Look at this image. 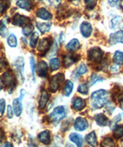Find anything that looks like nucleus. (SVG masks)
<instances>
[{
  "instance_id": "1",
  "label": "nucleus",
  "mask_w": 123,
  "mask_h": 147,
  "mask_svg": "<svg viewBox=\"0 0 123 147\" xmlns=\"http://www.w3.org/2000/svg\"><path fill=\"white\" fill-rule=\"evenodd\" d=\"M91 100L94 109H101L108 104V92L106 90H98L91 94Z\"/></svg>"
},
{
  "instance_id": "2",
  "label": "nucleus",
  "mask_w": 123,
  "mask_h": 147,
  "mask_svg": "<svg viewBox=\"0 0 123 147\" xmlns=\"http://www.w3.org/2000/svg\"><path fill=\"white\" fill-rule=\"evenodd\" d=\"M65 80V75L63 74H57L51 78L49 83V91L55 93L58 91L60 85Z\"/></svg>"
},
{
  "instance_id": "3",
  "label": "nucleus",
  "mask_w": 123,
  "mask_h": 147,
  "mask_svg": "<svg viewBox=\"0 0 123 147\" xmlns=\"http://www.w3.org/2000/svg\"><path fill=\"white\" fill-rule=\"evenodd\" d=\"M66 115V112L64 106L56 107L49 115V119L53 122H59Z\"/></svg>"
},
{
  "instance_id": "4",
  "label": "nucleus",
  "mask_w": 123,
  "mask_h": 147,
  "mask_svg": "<svg viewBox=\"0 0 123 147\" xmlns=\"http://www.w3.org/2000/svg\"><path fill=\"white\" fill-rule=\"evenodd\" d=\"M103 53L98 47H94L88 51V61L92 62H100L102 59Z\"/></svg>"
},
{
  "instance_id": "5",
  "label": "nucleus",
  "mask_w": 123,
  "mask_h": 147,
  "mask_svg": "<svg viewBox=\"0 0 123 147\" xmlns=\"http://www.w3.org/2000/svg\"><path fill=\"white\" fill-rule=\"evenodd\" d=\"M3 81L5 85L9 88H13L15 86V76L13 71H6L3 74Z\"/></svg>"
},
{
  "instance_id": "6",
  "label": "nucleus",
  "mask_w": 123,
  "mask_h": 147,
  "mask_svg": "<svg viewBox=\"0 0 123 147\" xmlns=\"http://www.w3.org/2000/svg\"><path fill=\"white\" fill-rule=\"evenodd\" d=\"M88 127V123L87 120L84 118L78 117L75 120L74 122V128L76 131L78 132H82L84 130H86Z\"/></svg>"
},
{
  "instance_id": "7",
  "label": "nucleus",
  "mask_w": 123,
  "mask_h": 147,
  "mask_svg": "<svg viewBox=\"0 0 123 147\" xmlns=\"http://www.w3.org/2000/svg\"><path fill=\"white\" fill-rule=\"evenodd\" d=\"M30 22V20L25 16L19 15V14H16V15L13 17V24L14 26H24L29 24Z\"/></svg>"
},
{
  "instance_id": "8",
  "label": "nucleus",
  "mask_w": 123,
  "mask_h": 147,
  "mask_svg": "<svg viewBox=\"0 0 123 147\" xmlns=\"http://www.w3.org/2000/svg\"><path fill=\"white\" fill-rule=\"evenodd\" d=\"M24 66H25V61L23 57H19L13 63V67H15V70L18 71L19 74L20 75L23 79V71H24Z\"/></svg>"
},
{
  "instance_id": "9",
  "label": "nucleus",
  "mask_w": 123,
  "mask_h": 147,
  "mask_svg": "<svg viewBox=\"0 0 123 147\" xmlns=\"http://www.w3.org/2000/svg\"><path fill=\"white\" fill-rule=\"evenodd\" d=\"M51 47V41L49 38L42 39L38 46V51L40 53H45Z\"/></svg>"
},
{
  "instance_id": "10",
  "label": "nucleus",
  "mask_w": 123,
  "mask_h": 147,
  "mask_svg": "<svg viewBox=\"0 0 123 147\" xmlns=\"http://www.w3.org/2000/svg\"><path fill=\"white\" fill-rule=\"evenodd\" d=\"M123 43V32L118 31L112 33L109 36V43L111 45H116V43Z\"/></svg>"
},
{
  "instance_id": "11",
  "label": "nucleus",
  "mask_w": 123,
  "mask_h": 147,
  "mask_svg": "<svg viewBox=\"0 0 123 147\" xmlns=\"http://www.w3.org/2000/svg\"><path fill=\"white\" fill-rule=\"evenodd\" d=\"M80 31L82 35L86 37V38H88L92 34V25L90 24V23L88 22H83L80 26Z\"/></svg>"
},
{
  "instance_id": "12",
  "label": "nucleus",
  "mask_w": 123,
  "mask_h": 147,
  "mask_svg": "<svg viewBox=\"0 0 123 147\" xmlns=\"http://www.w3.org/2000/svg\"><path fill=\"white\" fill-rule=\"evenodd\" d=\"M38 140L39 142L45 145H49L51 143V135L50 132L49 130H45L41 132L38 135Z\"/></svg>"
},
{
  "instance_id": "13",
  "label": "nucleus",
  "mask_w": 123,
  "mask_h": 147,
  "mask_svg": "<svg viewBox=\"0 0 123 147\" xmlns=\"http://www.w3.org/2000/svg\"><path fill=\"white\" fill-rule=\"evenodd\" d=\"M48 65L45 61H40L38 64L37 74L41 78H45L48 74Z\"/></svg>"
},
{
  "instance_id": "14",
  "label": "nucleus",
  "mask_w": 123,
  "mask_h": 147,
  "mask_svg": "<svg viewBox=\"0 0 123 147\" xmlns=\"http://www.w3.org/2000/svg\"><path fill=\"white\" fill-rule=\"evenodd\" d=\"M22 101L19 98H15L13 100V112L17 117L20 116L22 112H23V105H22Z\"/></svg>"
},
{
  "instance_id": "15",
  "label": "nucleus",
  "mask_w": 123,
  "mask_h": 147,
  "mask_svg": "<svg viewBox=\"0 0 123 147\" xmlns=\"http://www.w3.org/2000/svg\"><path fill=\"white\" fill-rule=\"evenodd\" d=\"M36 16L39 19H42L43 20H50L53 18V16L45 8H39L36 12Z\"/></svg>"
},
{
  "instance_id": "16",
  "label": "nucleus",
  "mask_w": 123,
  "mask_h": 147,
  "mask_svg": "<svg viewBox=\"0 0 123 147\" xmlns=\"http://www.w3.org/2000/svg\"><path fill=\"white\" fill-rule=\"evenodd\" d=\"M80 47L81 45L79 41L77 39H72L67 43V45L65 46V48L69 52H75L80 48Z\"/></svg>"
},
{
  "instance_id": "17",
  "label": "nucleus",
  "mask_w": 123,
  "mask_h": 147,
  "mask_svg": "<svg viewBox=\"0 0 123 147\" xmlns=\"http://www.w3.org/2000/svg\"><path fill=\"white\" fill-rule=\"evenodd\" d=\"M86 106V102L85 100H83L81 98H76L72 102V108L75 111L79 112L82 111L84 108Z\"/></svg>"
},
{
  "instance_id": "18",
  "label": "nucleus",
  "mask_w": 123,
  "mask_h": 147,
  "mask_svg": "<svg viewBox=\"0 0 123 147\" xmlns=\"http://www.w3.org/2000/svg\"><path fill=\"white\" fill-rule=\"evenodd\" d=\"M49 95L48 92L45 90H43L42 92H41L40 98H39V107L40 109H44L47 105V102L49 101Z\"/></svg>"
},
{
  "instance_id": "19",
  "label": "nucleus",
  "mask_w": 123,
  "mask_h": 147,
  "mask_svg": "<svg viewBox=\"0 0 123 147\" xmlns=\"http://www.w3.org/2000/svg\"><path fill=\"white\" fill-rule=\"evenodd\" d=\"M69 140L72 142H74L77 146H82L84 142L83 137L81 135L75 133V132H72L69 135Z\"/></svg>"
},
{
  "instance_id": "20",
  "label": "nucleus",
  "mask_w": 123,
  "mask_h": 147,
  "mask_svg": "<svg viewBox=\"0 0 123 147\" xmlns=\"http://www.w3.org/2000/svg\"><path fill=\"white\" fill-rule=\"evenodd\" d=\"M95 120L97 125L99 126H106L108 125V119L102 113L96 115Z\"/></svg>"
},
{
  "instance_id": "21",
  "label": "nucleus",
  "mask_w": 123,
  "mask_h": 147,
  "mask_svg": "<svg viewBox=\"0 0 123 147\" xmlns=\"http://www.w3.org/2000/svg\"><path fill=\"white\" fill-rule=\"evenodd\" d=\"M16 5L26 11H29L33 8L30 0H18L16 2Z\"/></svg>"
},
{
  "instance_id": "22",
  "label": "nucleus",
  "mask_w": 123,
  "mask_h": 147,
  "mask_svg": "<svg viewBox=\"0 0 123 147\" xmlns=\"http://www.w3.org/2000/svg\"><path fill=\"white\" fill-rule=\"evenodd\" d=\"M86 142H88V145H90L91 146H97V138H96V132L92 131L90 133H88L86 136Z\"/></svg>"
},
{
  "instance_id": "23",
  "label": "nucleus",
  "mask_w": 123,
  "mask_h": 147,
  "mask_svg": "<svg viewBox=\"0 0 123 147\" xmlns=\"http://www.w3.org/2000/svg\"><path fill=\"white\" fill-rule=\"evenodd\" d=\"M36 26L39 29V30L42 33H48L49 31L50 30L51 27H52V23H36Z\"/></svg>"
},
{
  "instance_id": "24",
  "label": "nucleus",
  "mask_w": 123,
  "mask_h": 147,
  "mask_svg": "<svg viewBox=\"0 0 123 147\" xmlns=\"http://www.w3.org/2000/svg\"><path fill=\"white\" fill-rule=\"evenodd\" d=\"M73 87H74V84L71 81H67L66 83L64 85V88H63V94L66 97L70 96V94H72L73 90Z\"/></svg>"
},
{
  "instance_id": "25",
  "label": "nucleus",
  "mask_w": 123,
  "mask_h": 147,
  "mask_svg": "<svg viewBox=\"0 0 123 147\" xmlns=\"http://www.w3.org/2000/svg\"><path fill=\"white\" fill-rule=\"evenodd\" d=\"M77 60H78V59L75 58V56L66 55V56L64 57V61H63V63H64V67H70L71 65H72L73 63H75Z\"/></svg>"
},
{
  "instance_id": "26",
  "label": "nucleus",
  "mask_w": 123,
  "mask_h": 147,
  "mask_svg": "<svg viewBox=\"0 0 123 147\" xmlns=\"http://www.w3.org/2000/svg\"><path fill=\"white\" fill-rule=\"evenodd\" d=\"M113 61L117 64H122L123 63V52L117 51L114 54L113 57Z\"/></svg>"
},
{
  "instance_id": "27",
  "label": "nucleus",
  "mask_w": 123,
  "mask_h": 147,
  "mask_svg": "<svg viewBox=\"0 0 123 147\" xmlns=\"http://www.w3.org/2000/svg\"><path fill=\"white\" fill-rule=\"evenodd\" d=\"M39 33H37V32H33V35L31 36L30 41H29L30 47L32 48H35V47H36V45L38 44V41H39Z\"/></svg>"
},
{
  "instance_id": "28",
  "label": "nucleus",
  "mask_w": 123,
  "mask_h": 147,
  "mask_svg": "<svg viewBox=\"0 0 123 147\" xmlns=\"http://www.w3.org/2000/svg\"><path fill=\"white\" fill-rule=\"evenodd\" d=\"M113 136L116 139H120L123 137V125L120 126H116L115 129H113Z\"/></svg>"
},
{
  "instance_id": "29",
  "label": "nucleus",
  "mask_w": 123,
  "mask_h": 147,
  "mask_svg": "<svg viewBox=\"0 0 123 147\" xmlns=\"http://www.w3.org/2000/svg\"><path fill=\"white\" fill-rule=\"evenodd\" d=\"M7 43L11 47H17V38H16L15 35L12 33L9 36L7 39Z\"/></svg>"
},
{
  "instance_id": "30",
  "label": "nucleus",
  "mask_w": 123,
  "mask_h": 147,
  "mask_svg": "<svg viewBox=\"0 0 123 147\" xmlns=\"http://www.w3.org/2000/svg\"><path fill=\"white\" fill-rule=\"evenodd\" d=\"M60 67V61L59 58H53L50 61V68L53 71H57Z\"/></svg>"
},
{
  "instance_id": "31",
  "label": "nucleus",
  "mask_w": 123,
  "mask_h": 147,
  "mask_svg": "<svg viewBox=\"0 0 123 147\" xmlns=\"http://www.w3.org/2000/svg\"><path fill=\"white\" fill-rule=\"evenodd\" d=\"M33 29H34V26H33V24L29 23V24L25 26L23 28V34L25 36H29L31 33H33Z\"/></svg>"
},
{
  "instance_id": "32",
  "label": "nucleus",
  "mask_w": 123,
  "mask_h": 147,
  "mask_svg": "<svg viewBox=\"0 0 123 147\" xmlns=\"http://www.w3.org/2000/svg\"><path fill=\"white\" fill-rule=\"evenodd\" d=\"M78 93H80L82 94H88V84L85 83V84H80L79 86L78 87V89H77Z\"/></svg>"
},
{
  "instance_id": "33",
  "label": "nucleus",
  "mask_w": 123,
  "mask_h": 147,
  "mask_svg": "<svg viewBox=\"0 0 123 147\" xmlns=\"http://www.w3.org/2000/svg\"><path fill=\"white\" fill-rule=\"evenodd\" d=\"M102 146L106 147H114L115 146V142H114L112 139L107 137V138L103 140V141L102 142Z\"/></svg>"
},
{
  "instance_id": "34",
  "label": "nucleus",
  "mask_w": 123,
  "mask_h": 147,
  "mask_svg": "<svg viewBox=\"0 0 123 147\" xmlns=\"http://www.w3.org/2000/svg\"><path fill=\"white\" fill-rule=\"evenodd\" d=\"M88 71V68H87V67L84 63H82V64H80V66L78 67V69H77V71H76V74H77V75L78 76H81V75H83V74H85Z\"/></svg>"
},
{
  "instance_id": "35",
  "label": "nucleus",
  "mask_w": 123,
  "mask_h": 147,
  "mask_svg": "<svg viewBox=\"0 0 123 147\" xmlns=\"http://www.w3.org/2000/svg\"><path fill=\"white\" fill-rule=\"evenodd\" d=\"M103 78H101L98 75H96V74H93L91 76V79H90V82H89V84H90V86H92L93 84H95L97 82H99V81H102Z\"/></svg>"
},
{
  "instance_id": "36",
  "label": "nucleus",
  "mask_w": 123,
  "mask_h": 147,
  "mask_svg": "<svg viewBox=\"0 0 123 147\" xmlns=\"http://www.w3.org/2000/svg\"><path fill=\"white\" fill-rule=\"evenodd\" d=\"M85 3L88 9H93L97 4V0H85Z\"/></svg>"
},
{
  "instance_id": "37",
  "label": "nucleus",
  "mask_w": 123,
  "mask_h": 147,
  "mask_svg": "<svg viewBox=\"0 0 123 147\" xmlns=\"http://www.w3.org/2000/svg\"><path fill=\"white\" fill-rule=\"evenodd\" d=\"M7 0H0V14H3L8 8Z\"/></svg>"
},
{
  "instance_id": "38",
  "label": "nucleus",
  "mask_w": 123,
  "mask_h": 147,
  "mask_svg": "<svg viewBox=\"0 0 123 147\" xmlns=\"http://www.w3.org/2000/svg\"><path fill=\"white\" fill-rule=\"evenodd\" d=\"M121 119H122V115H116L114 119L112 120V122H110V128L112 129H114V127L116 126V125H117V123H118L119 121H120Z\"/></svg>"
},
{
  "instance_id": "39",
  "label": "nucleus",
  "mask_w": 123,
  "mask_h": 147,
  "mask_svg": "<svg viewBox=\"0 0 123 147\" xmlns=\"http://www.w3.org/2000/svg\"><path fill=\"white\" fill-rule=\"evenodd\" d=\"M121 20H122V18L120 16H116V17L114 18L111 21V28L112 29H115L117 27V26L118 24L121 22Z\"/></svg>"
},
{
  "instance_id": "40",
  "label": "nucleus",
  "mask_w": 123,
  "mask_h": 147,
  "mask_svg": "<svg viewBox=\"0 0 123 147\" xmlns=\"http://www.w3.org/2000/svg\"><path fill=\"white\" fill-rule=\"evenodd\" d=\"M6 34H7V28L3 21H0V35L3 37H5Z\"/></svg>"
},
{
  "instance_id": "41",
  "label": "nucleus",
  "mask_w": 123,
  "mask_h": 147,
  "mask_svg": "<svg viewBox=\"0 0 123 147\" xmlns=\"http://www.w3.org/2000/svg\"><path fill=\"white\" fill-rule=\"evenodd\" d=\"M30 65H31V70H32V74H33V81H35V58L33 57H30Z\"/></svg>"
},
{
  "instance_id": "42",
  "label": "nucleus",
  "mask_w": 123,
  "mask_h": 147,
  "mask_svg": "<svg viewBox=\"0 0 123 147\" xmlns=\"http://www.w3.org/2000/svg\"><path fill=\"white\" fill-rule=\"evenodd\" d=\"M5 109V101L4 98H0V118L3 117Z\"/></svg>"
},
{
  "instance_id": "43",
  "label": "nucleus",
  "mask_w": 123,
  "mask_h": 147,
  "mask_svg": "<svg viewBox=\"0 0 123 147\" xmlns=\"http://www.w3.org/2000/svg\"><path fill=\"white\" fill-rule=\"evenodd\" d=\"M108 3L112 7H118L121 5V0H108Z\"/></svg>"
},
{
  "instance_id": "44",
  "label": "nucleus",
  "mask_w": 123,
  "mask_h": 147,
  "mask_svg": "<svg viewBox=\"0 0 123 147\" xmlns=\"http://www.w3.org/2000/svg\"><path fill=\"white\" fill-rule=\"evenodd\" d=\"M8 67L7 61L4 58H0V71H3L4 69H6Z\"/></svg>"
},
{
  "instance_id": "45",
  "label": "nucleus",
  "mask_w": 123,
  "mask_h": 147,
  "mask_svg": "<svg viewBox=\"0 0 123 147\" xmlns=\"http://www.w3.org/2000/svg\"><path fill=\"white\" fill-rule=\"evenodd\" d=\"M14 115V112H13V108L11 105H8L7 107V116L9 119H13Z\"/></svg>"
},
{
  "instance_id": "46",
  "label": "nucleus",
  "mask_w": 123,
  "mask_h": 147,
  "mask_svg": "<svg viewBox=\"0 0 123 147\" xmlns=\"http://www.w3.org/2000/svg\"><path fill=\"white\" fill-rule=\"evenodd\" d=\"M110 70L112 73H117L119 71V64L115 63V64H113L112 66L111 67Z\"/></svg>"
},
{
  "instance_id": "47",
  "label": "nucleus",
  "mask_w": 123,
  "mask_h": 147,
  "mask_svg": "<svg viewBox=\"0 0 123 147\" xmlns=\"http://www.w3.org/2000/svg\"><path fill=\"white\" fill-rule=\"evenodd\" d=\"M4 137H5V133L1 128H0V143L3 142V140H4Z\"/></svg>"
},
{
  "instance_id": "48",
  "label": "nucleus",
  "mask_w": 123,
  "mask_h": 147,
  "mask_svg": "<svg viewBox=\"0 0 123 147\" xmlns=\"http://www.w3.org/2000/svg\"><path fill=\"white\" fill-rule=\"evenodd\" d=\"M118 101H119V103H120V108L122 109H123V94H121L118 97Z\"/></svg>"
},
{
  "instance_id": "49",
  "label": "nucleus",
  "mask_w": 123,
  "mask_h": 147,
  "mask_svg": "<svg viewBox=\"0 0 123 147\" xmlns=\"http://www.w3.org/2000/svg\"><path fill=\"white\" fill-rule=\"evenodd\" d=\"M3 79L0 78V91L3 89Z\"/></svg>"
},
{
  "instance_id": "50",
  "label": "nucleus",
  "mask_w": 123,
  "mask_h": 147,
  "mask_svg": "<svg viewBox=\"0 0 123 147\" xmlns=\"http://www.w3.org/2000/svg\"><path fill=\"white\" fill-rule=\"evenodd\" d=\"M3 146H13V145L12 144H5V145H3Z\"/></svg>"
},
{
  "instance_id": "51",
  "label": "nucleus",
  "mask_w": 123,
  "mask_h": 147,
  "mask_svg": "<svg viewBox=\"0 0 123 147\" xmlns=\"http://www.w3.org/2000/svg\"><path fill=\"white\" fill-rule=\"evenodd\" d=\"M122 143H123V141H122Z\"/></svg>"
},
{
  "instance_id": "52",
  "label": "nucleus",
  "mask_w": 123,
  "mask_h": 147,
  "mask_svg": "<svg viewBox=\"0 0 123 147\" xmlns=\"http://www.w3.org/2000/svg\"><path fill=\"white\" fill-rule=\"evenodd\" d=\"M70 1H71V0H70Z\"/></svg>"
}]
</instances>
